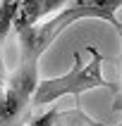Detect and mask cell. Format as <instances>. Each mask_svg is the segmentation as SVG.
<instances>
[{
  "label": "cell",
  "mask_w": 122,
  "mask_h": 126,
  "mask_svg": "<svg viewBox=\"0 0 122 126\" xmlns=\"http://www.w3.org/2000/svg\"><path fill=\"white\" fill-rule=\"evenodd\" d=\"M89 55H91V62L81 64V57L79 52H74V64L72 69L62 76L55 79H41L38 86H36V93L31 98V107H43L55 102L57 98L62 95H72V98H79L81 93L93 91V88H108V91H117V86H113L110 81L103 79V55L98 52V48L89 45Z\"/></svg>",
  "instance_id": "6da1fadb"
},
{
  "label": "cell",
  "mask_w": 122,
  "mask_h": 126,
  "mask_svg": "<svg viewBox=\"0 0 122 126\" xmlns=\"http://www.w3.org/2000/svg\"><path fill=\"white\" fill-rule=\"evenodd\" d=\"M43 7H46V0H22L19 10L14 14V31L19 33L24 29L36 26V21L41 19V17H46L43 14Z\"/></svg>",
  "instance_id": "7a4b0ae2"
},
{
  "label": "cell",
  "mask_w": 122,
  "mask_h": 126,
  "mask_svg": "<svg viewBox=\"0 0 122 126\" xmlns=\"http://www.w3.org/2000/svg\"><path fill=\"white\" fill-rule=\"evenodd\" d=\"M65 2H67V0H46L43 14H46V17H50V14H53V12H57V10H60V7L65 5Z\"/></svg>",
  "instance_id": "5b68a950"
},
{
  "label": "cell",
  "mask_w": 122,
  "mask_h": 126,
  "mask_svg": "<svg viewBox=\"0 0 122 126\" xmlns=\"http://www.w3.org/2000/svg\"><path fill=\"white\" fill-rule=\"evenodd\" d=\"M22 0H0V45L5 43L10 29H14V14Z\"/></svg>",
  "instance_id": "3957f363"
},
{
  "label": "cell",
  "mask_w": 122,
  "mask_h": 126,
  "mask_svg": "<svg viewBox=\"0 0 122 126\" xmlns=\"http://www.w3.org/2000/svg\"><path fill=\"white\" fill-rule=\"evenodd\" d=\"M19 126H24V124H19Z\"/></svg>",
  "instance_id": "8992f818"
},
{
  "label": "cell",
  "mask_w": 122,
  "mask_h": 126,
  "mask_svg": "<svg viewBox=\"0 0 122 126\" xmlns=\"http://www.w3.org/2000/svg\"><path fill=\"white\" fill-rule=\"evenodd\" d=\"M60 119H62L60 107H50L48 112H41V114H36V117H31L29 126H55Z\"/></svg>",
  "instance_id": "277c9868"
}]
</instances>
